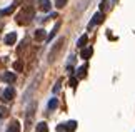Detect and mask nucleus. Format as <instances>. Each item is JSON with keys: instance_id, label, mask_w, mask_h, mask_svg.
<instances>
[{"instance_id": "obj_1", "label": "nucleus", "mask_w": 135, "mask_h": 132, "mask_svg": "<svg viewBox=\"0 0 135 132\" xmlns=\"http://www.w3.org/2000/svg\"><path fill=\"white\" fill-rule=\"evenodd\" d=\"M33 13H35V10H33V7H30V5H25V7L20 10V13L17 15V24H20V25H27L30 20L33 19Z\"/></svg>"}, {"instance_id": "obj_2", "label": "nucleus", "mask_w": 135, "mask_h": 132, "mask_svg": "<svg viewBox=\"0 0 135 132\" xmlns=\"http://www.w3.org/2000/svg\"><path fill=\"white\" fill-rule=\"evenodd\" d=\"M15 95V90H13V87H7V89H3L2 94H0V97H2L3 102H10V100L13 99Z\"/></svg>"}, {"instance_id": "obj_3", "label": "nucleus", "mask_w": 135, "mask_h": 132, "mask_svg": "<svg viewBox=\"0 0 135 132\" xmlns=\"http://www.w3.org/2000/svg\"><path fill=\"white\" fill-rule=\"evenodd\" d=\"M102 22H103V13H102V12H97L95 15H93L92 22L89 24V30L93 27V25H98V24H102Z\"/></svg>"}, {"instance_id": "obj_4", "label": "nucleus", "mask_w": 135, "mask_h": 132, "mask_svg": "<svg viewBox=\"0 0 135 132\" xmlns=\"http://www.w3.org/2000/svg\"><path fill=\"white\" fill-rule=\"evenodd\" d=\"M38 5H40V10H42V12H50V8H52L50 0H38Z\"/></svg>"}, {"instance_id": "obj_5", "label": "nucleus", "mask_w": 135, "mask_h": 132, "mask_svg": "<svg viewBox=\"0 0 135 132\" xmlns=\"http://www.w3.org/2000/svg\"><path fill=\"white\" fill-rule=\"evenodd\" d=\"M92 54H93V49H92V47H85V49L82 47V54H80V57H82L84 60L90 59V57H92Z\"/></svg>"}, {"instance_id": "obj_6", "label": "nucleus", "mask_w": 135, "mask_h": 132, "mask_svg": "<svg viewBox=\"0 0 135 132\" xmlns=\"http://www.w3.org/2000/svg\"><path fill=\"white\" fill-rule=\"evenodd\" d=\"M17 42V32H10L7 37H5V44L7 45H13Z\"/></svg>"}, {"instance_id": "obj_7", "label": "nucleus", "mask_w": 135, "mask_h": 132, "mask_svg": "<svg viewBox=\"0 0 135 132\" xmlns=\"http://www.w3.org/2000/svg\"><path fill=\"white\" fill-rule=\"evenodd\" d=\"M3 80L7 84H13L15 80H17V75H15L13 72H5L3 74Z\"/></svg>"}, {"instance_id": "obj_8", "label": "nucleus", "mask_w": 135, "mask_h": 132, "mask_svg": "<svg viewBox=\"0 0 135 132\" xmlns=\"http://www.w3.org/2000/svg\"><path fill=\"white\" fill-rule=\"evenodd\" d=\"M7 132H20V122H18V120H13V122L8 125Z\"/></svg>"}, {"instance_id": "obj_9", "label": "nucleus", "mask_w": 135, "mask_h": 132, "mask_svg": "<svg viewBox=\"0 0 135 132\" xmlns=\"http://www.w3.org/2000/svg\"><path fill=\"white\" fill-rule=\"evenodd\" d=\"M45 37H47V34H45V30H44V29H38L37 32H35V40H37V42L44 40Z\"/></svg>"}, {"instance_id": "obj_10", "label": "nucleus", "mask_w": 135, "mask_h": 132, "mask_svg": "<svg viewBox=\"0 0 135 132\" xmlns=\"http://www.w3.org/2000/svg\"><path fill=\"white\" fill-rule=\"evenodd\" d=\"M62 44H64V39H60V40H59V42H57V44H55V47H54V49H52L50 55H49V57H50V60H54V55H55V52L60 49V45H62Z\"/></svg>"}, {"instance_id": "obj_11", "label": "nucleus", "mask_w": 135, "mask_h": 132, "mask_svg": "<svg viewBox=\"0 0 135 132\" xmlns=\"http://www.w3.org/2000/svg\"><path fill=\"white\" fill-rule=\"evenodd\" d=\"M85 75H87V65H82V67L77 69V77L79 79H84Z\"/></svg>"}, {"instance_id": "obj_12", "label": "nucleus", "mask_w": 135, "mask_h": 132, "mask_svg": "<svg viewBox=\"0 0 135 132\" xmlns=\"http://www.w3.org/2000/svg\"><path fill=\"white\" fill-rule=\"evenodd\" d=\"M75 129H77V122H75V120H70V122H67V124H65V130L74 132Z\"/></svg>"}, {"instance_id": "obj_13", "label": "nucleus", "mask_w": 135, "mask_h": 132, "mask_svg": "<svg viewBox=\"0 0 135 132\" xmlns=\"http://www.w3.org/2000/svg\"><path fill=\"white\" fill-rule=\"evenodd\" d=\"M13 70H15V72H22V70H23V62H22V60L13 62Z\"/></svg>"}, {"instance_id": "obj_14", "label": "nucleus", "mask_w": 135, "mask_h": 132, "mask_svg": "<svg viewBox=\"0 0 135 132\" xmlns=\"http://www.w3.org/2000/svg\"><path fill=\"white\" fill-rule=\"evenodd\" d=\"M87 42H89V37H87V35H82L80 39H79V42H77V45H79L80 49H82V47H85V45H87Z\"/></svg>"}, {"instance_id": "obj_15", "label": "nucleus", "mask_w": 135, "mask_h": 132, "mask_svg": "<svg viewBox=\"0 0 135 132\" xmlns=\"http://www.w3.org/2000/svg\"><path fill=\"white\" fill-rule=\"evenodd\" d=\"M37 132H49L47 124H45V122H38V124H37Z\"/></svg>"}, {"instance_id": "obj_16", "label": "nucleus", "mask_w": 135, "mask_h": 132, "mask_svg": "<svg viewBox=\"0 0 135 132\" xmlns=\"http://www.w3.org/2000/svg\"><path fill=\"white\" fill-rule=\"evenodd\" d=\"M15 8H17V3H13V5H10L8 8H5V10H2V15H10V13H12V12H13Z\"/></svg>"}, {"instance_id": "obj_17", "label": "nucleus", "mask_w": 135, "mask_h": 132, "mask_svg": "<svg viewBox=\"0 0 135 132\" xmlns=\"http://www.w3.org/2000/svg\"><path fill=\"white\" fill-rule=\"evenodd\" d=\"M60 29V22H57L55 24V27H54V30H52V32H50V35H49V40H52V39H54V37H55V34H57V30H59Z\"/></svg>"}, {"instance_id": "obj_18", "label": "nucleus", "mask_w": 135, "mask_h": 132, "mask_svg": "<svg viewBox=\"0 0 135 132\" xmlns=\"http://www.w3.org/2000/svg\"><path fill=\"white\" fill-rule=\"evenodd\" d=\"M57 105H59V100H57V99H50V102H49V109H50V110H54V109H57Z\"/></svg>"}, {"instance_id": "obj_19", "label": "nucleus", "mask_w": 135, "mask_h": 132, "mask_svg": "<svg viewBox=\"0 0 135 132\" xmlns=\"http://www.w3.org/2000/svg\"><path fill=\"white\" fill-rule=\"evenodd\" d=\"M55 5H57L59 8H64L65 5H67V0H57V2H55Z\"/></svg>"}, {"instance_id": "obj_20", "label": "nucleus", "mask_w": 135, "mask_h": 132, "mask_svg": "<svg viewBox=\"0 0 135 132\" xmlns=\"http://www.w3.org/2000/svg\"><path fill=\"white\" fill-rule=\"evenodd\" d=\"M69 84H70V87H77V79H75V77H72L70 80H69Z\"/></svg>"}, {"instance_id": "obj_21", "label": "nucleus", "mask_w": 135, "mask_h": 132, "mask_svg": "<svg viewBox=\"0 0 135 132\" xmlns=\"http://www.w3.org/2000/svg\"><path fill=\"white\" fill-rule=\"evenodd\" d=\"M65 130V124H60V125H57V132H64Z\"/></svg>"}, {"instance_id": "obj_22", "label": "nucleus", "mask_w": 135, "mask_h": 132, "mask_svg": "<svg viewBox=\"0 0 135 132\" xmlns=\"http://www.w3.org/2000/svg\"><path fill=\"white\" fill-rule=\"evenodd\" d=\"M0 115H7V109L3 105H0Z\"/></svg>"}, {"instance_id": "obj_23", "label": "nucleus", "mask_w": 135, "mask_h": 132, "mask_svg": "<svg viewBox=\"0 0 135 132\" xmlns=\"http://www.w3.org/2000/svg\"><path fill=\"white\" fill-rule=\"evenodd\" d=\"M59 89H60V80L55 84V87H54V92H59Z\"/></svg>"}, {"instance_id": "obj_24", "label": "nucleus", "mask_w": 135, "mask_h": 132, "mask_svg": "<svg viewBox=\"0 0 135 132\" xmlns=\"http://www.w3.org/2000/svg\"><path fill=\"white\" fill-rule=\"evenodd\" d=\"M113 2H117V0H113Z\"/></svg>"}, {"instance_id": "obj_25", "label": "nucleus", "mask_w": 135, "mask_h": 132, "mask_svg": "<svg viewBox=\"0 0 135 132\" xmlns=\"http://www.w3.org/2000/svg\"><path fill=\"white\" fill-rule=\"evenodd\" d=\"M102 2H105V0H102Z\"/></svg>"}]
</instances>
